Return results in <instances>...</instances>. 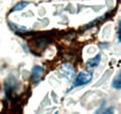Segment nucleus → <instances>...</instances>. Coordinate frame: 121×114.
Masks as SVG:
<instances>
[{
  "instance_id": "1",
  "label": "nucleus",
  "mask_w": 121,
  "mask_h": 114,
  "mask_svg": "<svg viewBox=\"0 0 121 114\" xmlns=\"http://www.w3.org/2000/svg\"><path fill=\"white\" fill-rule=\"evenodd\" d=\"M91 80H92V73H86L84 71L79 72V74L77 75V77L75 80L74 85H73L72 88H76V87H78V86L88 84L89 82H91Z\"/></svg>"
},
{
  "instance_id": "2",
  "label": "nucleus",
  "mask_w": 121,
  "mask_h": 114,
  "mask_svg": "<svg viewBox=\"0 0 121 114\" xmlns=\"http://www.w3.org/2000/svg\"><path fill=\"white\" fill-rule=\"evenodd\" d=\"M44 73V68L40 66H35L33 67V70H32V79H33V81L37 84L41 79H42V75Z\"/></svg>"
},
{
  "instance_id": "3",
  "label": "nucleus",
  "mask_w": 121,
  "mask_h": 114,
  "mask_svg": "<svg viewBox=\"0 0 121 114\" xmlns=\"http://www.w3.org/2000/svg\"><path fill=\"white\" fill-rule=\"evenodd\" d=\"M100 62H101V54L99 53V54H97L95 57L90 59V60L87 62L86 65H87V66H88L89 68H95V67H97V66H99Z\"/></svg>"
},
{
  "instance_id": "6",
  "label": "nucleus",
  "mask_w": 121,
  "mask_h": 114,
  "mask_svg": "<svg viewBox=\"0 0 121 114\" xmlns=\"http://www.w3.org/2000/svg\"><path fill=\"white\" fill-rule=\"evenodd\" d=\"M102 114H114V109L113 108H108Z\"/></svg>"
},
{
  "instance_id": "4",
  "label": "nucleus",
  "mask_w": 121,
  "mask_h": 114,
  "mask_svg": "<svg viewBox=\"0 0 121 114\" xmlns=\"http://www.w3.org/2000/svg\"><path fill=\"white\" fill-rule=\"evenodd\" d=\"M29 5V3L28 2H26V1H22V2H19L18 4H16L15 6L13 7V9L11 10V11L12 12H14V11H19V10H22L25 7H27Z\"/></svg>"
},
{
  "instance_id": "8",
  "label": "nucleus",
  "mask_w": 121,
  "mask_h": 114,
  "mask_svg": "<svg viewBox=\"0 0 121 114\" xmlns=\"http://www.w3.org/2000/svg\"><path fill=\"white\" fill-rule=\"evenodd\" d=\"M54 114H58V112H55V113H54Z\"/></svg>"
},
{
  "instance_id": "7",
  "label": "nucleus",
  "mask_w": 121,
  "mask_h": 114,
  "mask_svg": "<svg viewBox=\"0 0 121 114\" xmlns=\"http://www.w3.org/2000/svg\"><path fill=\"white\" fill-rule=\"evenodd\" d=\"M120 20H119V22H118V30H117V39H118V41H120Z\"/></svg>"
},
{
  "instance_id": "5",
  "label": "nucleus",
  "mask_w": 121,
  "mask_h": 114,
  "mask_svg": "<svg viewBox=\"0 0 121 114\" xmlns=\"http://www.w3.org/2000/svg\"><path fill=\"white\" fill-rule=\"evenodd\" d=\"M120 73L117 75V77H116L115 79H114V81H113V87L115 88V89H117V90H119L121 88V82H120Z\"/></svg>"
}]
</instances>
